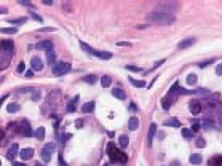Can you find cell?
Listing matches in <instances>:
<instances>
[{
	"instance_id": "1",
	"label": "cell",
	"mask_w": 222,
	"mask_h": 166,
	"mask_svg": "<svg viewBox=\"0 0 222 166\" xmlns=\"http://www.w3.org/2000/svg\"><path fill=\"white\" fill-rule=\"evenodd\" d=\"M147 21L150 24H160V26H171L174 24L176 18L174 15H168V13H162V11H150L147 15Z\"/></svg>"
},
{
	"instance_id": "2",
	"label": "cell",
	"mask_w": 222,
	"mask_h": 166,
	"mask_svg": "<svg viewBox=\"0 0 222 166\" xmlns=\"http://www.w3.org/2000/svg\"><path fill=\"white\" fill-rule=\"evenodd\" d=\"M80 46L83 48V51H86V53H90V55H93V56H96L99 57V59H110L112 57V53L110 51H99V50H94V48H91V46H88L85 42H80Z\"/></svg>"
},
{
	"instance_id": "3",
	"label": "cell",
	"mask_w": 222,
	"mask_h": 166,
	"mask_svg": "<svg viewBox=\"0 0 222 166\" xmlns=\"http://www.w3.org/2000/svg\"><path fill=\"white\" fill-rule=\"evenodd\" d=\"M177 8H179V3L177 2H160V3H157L155 11H162V13L171 15V11H176Z\"/></svg>"
},
{
	"instance_id": "4",
	"label": "cell",
	"mask_w": 222,
	"mask_h": 166,
	"mask_svg": "<svg viewBox=\"0 0 222 166\" xmlns=\"http://www.w3.org/2000/svg\"><path fill=\"white\" fill-rule=\"evenodd\" d=\"M70 70V64L69 62H64V61H59V62H56L53 66V75H56V77H61V75H64V74H67Z\"/></svg>"
},
{
	"instance_id": "5",
	"label": "cell",
	"mask_w": 222,
	"mask_h": 166,
	"mask_svg": "<svg viewBox=\"0 0 222 166\" xmlns=\"http://www.w3.org/2000/svg\"><path fill=\"white\" fill-rule=\"evenodd\" d=\"M16 131H18L21 136H30L32 134V130H30V123L27 120H21L19 125L16 126Z\"/></svg>"
},
{
	"instance_id": "6",
	"label": "cell",
	"mask_w": 222,
	"mask_h": 166,
	"mask_svg": "<svg viewBox=\"0 0 222 166\" xmlns=\"http://www.w3.org/2000/svg\"><path fill=\"white\" fill-rule=\"evenodd\" d=\"M21 153V150H19V145L18 144H13L11 147H10V150L6 152V158H8L10 161H15L16 157Z\"/></svg>"
},
{
	"instance_id": "7",
	"label": "cell",
	"mask_w": 222,
	"mask_h": 166,
	"mask_svg": "<svg viewBox=\"0 0 222 166\" xmlns=\"http://www.w3.org/2000/svg\"><path fill=\"white\" fill-rule=\"evenodd\" d=\"M35 48L37 50H40V51H51V50H53V43L50 42V40H42V42H39L35 45Z\"/></svg>"
},
{
	"instance_id": "8",
	"label": "cell",
	"mask_w": 222,
	"mask_h": 166,
	"mask_svg": "<svg viewBox=\"0 0 222 166\" xmlns=\"http://www.w3.org/2000/svg\"><path fill=\"white\" fill-rule=\"evenodd\" d=\"M30 67H32V70H35V72H39V70L43 69V62L40 57H32L30 59Z\"/></svg>"
},
{
	"instance_id": "9",
	"label": "cell",
	"mask_w": 222,
	"mask_h": 166,
	"mask_svg": "<svg viewBox=\"0 0 222 166\" xmlns=\"http://www.w3.org/2000/svg\"><path fill=\"white\" fill-rule=\"evenodd\" d=\"M2 51L13 55V53H15V45H13V42H10V40H3L2 42Z\"/></svg>"
},
{
	"instance_id": "10",
	"label": "cell",
	"mask_w": 222,
	"mask_h": 166,
	"mask_svg": "<svg viewBox=\"0 0 222 166\" xmlns=\"http://www.w3.org/2000/svg\"><path fill=\"white\" fill-rule=\"evenodd\" d=\"M32 155H34V150H32V148H22L21 153H19V158H21L22 163H24V161H27V160H30V158H32Z\"/></svg>"
},
{
	"instance_id": "11",
	"label": "cell",
	"mask_w": 222,
	"mask_h": 166,
	"mask_svg": "<svg viewBox=\"0 0 222 166\" xmlns=\"http://www.w3.org/2000/svg\"><path fill=\"white\" fill-rule=\"evenodd\" d=\"M155 133H157V125L152 123L150 128H149V133H147V145L149 147L152 145V141H153V137H155Z\"/></svg>"
},
{
	"instance_id": "12",
	"label": "cell",
	"mask_w": 222,
	"mask_h": 166,
	"mask_svg": "<svg viewBox=\"0 0 222 166\" xmlns=\"http://www.w3.org/2000/svg\"><path fill=\"white\" fill-rule=\"evenodd\" d=\"M197 40L193 39V37H190V39H185V40H182V42H179V50H185V48H189V46H192L193 43H195Z\"/></svg>"
},
{
	"instance_id": "13",
	"label": "cell",
	"mask_w": 222,
	"mask_h": 166,
	"mask_svg": "<svg viewBox=\"0 0 222 166\" xmlns=\"http://www.w3.org/2000/svg\"><path fill=\"white\" fill-rule=\"evenodd\" d=\"M128 128H129V131H136V130H138V128H139V120H138V117H131V118H129Z\"/></svg>"
},
{
	"instance_id": "14",
	"label": "cell",
	"mask_w": 222,
	"mask_h": 166,
	"mask_svg": "<svg viewBox=\"0 0 222 166\" xmlns=\"http://www.w3.org/2000/svg\"><path fill=\"white\" fill-rule=\"evenodd\" d=\"M189 107H190V112H192L193 115H198L201 112V106H200V102H197V101H192Z\"/></svg>"
},
{
	"instance_id": "15",
	"label": "cell",
	"mask_w": 222,
	"mask_h": 166,
	"mask_svg": "<svg viewBox=\"0 0 222 166\" xmlns=\"http://www.w3.org/2000/svg\"><path fill=\"white\" fill-rule=\"evenodd\" d=\"M112 94H114V96L117 97V99H120V101H123L125 97H126L125 91L122 90V88H114V90H112Z\"/></svg>"
},
{
	"instance_id": "16",
	"label": "cell",
	"mask_w": 222,
	"mask_h": 166,
	"mask_svg": "<svg viewBox=\"0 0 222 166\" xmlns=\"http://www.w3.org/2000/svg\"><path fill=\"white\" fill-rule=\"evenodd\" d=\"M94 110V102L91 101V102H85L83 106H81V112L83 113H91V112Z\"/></svg>"
},
{
	"instance_id": "17",
	"label": "cell",
	"mask_w": 222,
	"mask_h": 166,
	"mask_svg": "<svg viewBox=\"0 0 222 166\" xmlns=\"http://www.w3.org/2000/svg\"><path fill=\"white\" fill-rule=\"evenodd\" d=\"M40 155H42V160L45 161V163H50V161H51V152L46 150L45 147H43V150L40 152Z\"/></svg>"
},
{
	"instance_id": "18",
	"label": "cell",
	"mask_w": 222,
	"mask_h": 166,
	"mask_svg": "<svg viewBox=\"0 0 222 166\" xmlns=\"http://www.w3.org/2000/svg\"><path fill=\"white\" fill-rule=\"evenodd\" d=\"M78 99H80V96H75L72 101H70L69 104H67V112L69 113H72V112H75V104L78 102Z\"/></svg>"
},
{
	"instance_id": "19",
	"label": "cell",
	"mask_w": 222,
	"mask_h": 166,
	"mask_svg": "<svg viewBox=\"0 0 222 166\" xmlns=\"http://www.w3.org/2000/svg\"><path fill=\"white\" fill-rule=\"evenodd\" d=\"M165 126H173V128H179L181 123L177 118H168V120L165 121Z\"/></svg>"
},
{
	"instance_id": "20",
	"label": "cell",
	"mask_w": 222,
	"mask_h": 166,
	"mask_svg": "<svg viewBox=\"0 0 222 166\" xmlns=\"http://www.w3.org/2000/svg\"><path fill=\"white\" fill-rule=\"evenodd\" d=\"M128 142H129V139H128V136H126V134H122V136L118 137V144H120L122 148L128 147Z\"/></svg>"
},
{
	"instance_id": "21",
	"label": "cell",
	"mask_w": 222,
	"mask_h": 166,
	"mask_svg": "<svg viewBox=\"0 0 222 166\" xmlns=\"http://www.w3.org/2000/svg\"><path fill=\"white\" fill-rule=\"evenodd\" d=\"M46 62L51 64V66H53V64H56V56H54V51H53V50L46 53Z\"/></svg>"
},
{
	"instance_id": "22",
	"label": "cell",
	"mask_w": 222,
	"mask_h": 166,
	"mask_svg": "<svg viewBox=\"0 0 222 166\" xmlns=\"http://www.w3.org/2000/svg\"><path fill=\"white\" fill-rule=\"evenodd\" d=\"M129 83L136 88H144L145 86V82H142V80H134V78H131V77H129Z\"/></svg>"
},
{
	"instance_id": "23",
	"label": "cell",
	"mask_w": 222,
	"mask_h": 166,
	"mask_svg": "<svg viewBox=\"0 0 222 166\" xmlns=\"http://www.w3.org/2000/svg\"><path fill=\"white\" fill-rule=\"evenodd\" d=\"M18 110H19V106H18L16 102L8 104V107H6V112H8V113H16Z\"/></svg>"
},
{
	"instance_id": "24",
	"label": "cell",
	"mask_w": 222,
	"mask_h": 166,
	"mask_svg": "<svg viewBox=\"0 0 222 166\" xmlns=\"http://www.w3.org/2000/svg\"><path fill=\"white\" fill-rule=\"evenodd\" d=\"M171 102H173L171 97H163V99H162V107H163L165 110H168L169 107H171Z\"/></svg>"
},
{
	"instance_id": "25",
	"label": "cell",
	"mask_w": 222,
	"mask_h": 166,
	"mask_svg": "<svg viewBox=\"0 0 222 166\" xmlns=\"http://www.w3.org/2000/svg\"><path fill=\"white\" fill-rule=\"evenodd\" d=\"M81 80H83V82H86V83H90V85H93V83L98 80V77L94 75V74H91V75H85Z\"/></svg>"
},
{
	"instance_id": "26",
	"label": "cell",
	"mask_w": 222,
	"mask_h": 166,
	"mask_svg": "<svg viewBox=\"0 0 222 166\" xmlns=\"http://www.w3.org/2000/svg\"><path fill=\"white\" fill-rule=\"evenodd\" d=\"M35 137L39 139V141H42V139L45 137V128H43V126H40L39 130H35Z\"/></svg>"
},
{
	"instance_id": "27",
	"label": "cell",
	"mask_w": 222,
	"mask_h": 166,
	"mask_svg": "<svg viewBox=\"0 0 222 166\" xmlns=\"http://www.w3.org/2000/svg\"><path fill=\"white\" fill-rule=\"evenodd\" d=\"M110 83H112V78H110V77H109V75H104V77H102V78H101V85H102V86H104V88L110 86Z\"/></svg>"
},
{
	"instance_id": "28",
	"label": "cell",
	"mask_w": 222,
	"mask_h": 166,
	"mask_svg": "<svg viewBox=\"0 0 222 166\" xmlns=\"http://www.w3.org/2000/svg\"><path fill=\"white\" fill-rule=\"evenodd\" d=\"M190 163L192 165H201V155H198V153L192 155V157H190Z\"/></svg>"
},
{
	"instance_id": "29",
	"label": "cell",
	"mask_w": 222,
	"mask_h": 166,
	"mask_svg": "<svg viewBox=\"0 0 222 166\" xmlns=\"http://www.w3.org/2000/svg\"><path fill=\"white\" fill-rule=\"evenodd\" d=\"M201 126H203L204 130H211V128H214L213 123H211V120H206V118H204V120H201Z\"/></svg>"
},
{
	"instance_id": "30",
	"label": "cell",
	"mask_w": 222,
	"mask_h": 166,
	"mask_svg": "<svg viewBox=\"0 0 222 166\" xmlns=\"http://www.w3.org/2000/svg\"><path fill=\"white\" fill-rule=\"evenodd\" d=\"M201 128V123H200V120H192V131L193 133H197L198 130Z\"/></svg>"
},
{
	"instance_id": "31",
	"label": "cell",
	"mask_w": 222,
	"mask_h": 166,
	"mask_svg": "<svg viewBox=\"0 0 222 166\" xmlns=\"http://www.w3.org/2000/svg\"><path fill=\"white\" fill-rule=\"evenodd\" d=\"M187 83L189 85H195L197 83V75L195 74H189V75H187Z\"/></svg>"
},
{
	"instance_id": "32",
	"label": "cell",
	"mask_w": 222,
	"mask_h": 166,
	"mask_svg": "<svg viewBox=\"0 0 222 166\" xmlns=\"http://www.w3.org/2000/svg\"><path fill=\"white\" fill-rule=\"evenodd\" d=\"M29 15H30V18H32V19H34V21H37V22H43V19H42V16H40V15H37V13H35V11H30V13H29Z\"/></svg>"
},
{
	"instance_id": "33",
	"label": "cell",
	"mask_w": 222,
	"mask_h": 166,
	"mask_svg": "<svg viewBox=\"0 0 222 166\" xmlns=\"http://www.w3.org/2000/svg\"><path fill=\"white\" fill-rule=\"evenodd\" d=\"M182 136L185 137V139H190V137L193 136V131H192V130H187V128H184V130H182Z\"/></svg>"
},
{
	"instance_id": "34",
	"label": "cell",
	"mask_w": 222,
	"mask_h": 166,
	"mask_svg": "<svg viewBox=\"0 0 222 166\" xmlns=\"http://www.w3.org/2000/svg\"><path fill=\"white\" fill-rule=\"evenodd\" d=\"M197 147H200V148L206 147V141L203 137H197Z\"/></svg>"
},
{
	"instance_id": "35",
	"label": "cell",
	"mask_w": 222,
	"mask_h": 166,
	"mask_svg": "<svg viewBox=\"0 0 222 166\" xmlns=\"http://www.w3.org/2000/svg\"><path fill=\"white\" fill-rule=\"evenodd\" d=\"M2 32L3 34H16V32H18V29H16V27H3Z\"/></svg>"
},
{
	"instance_id": "36",
	"label": "cell",
	"mask_w": 222,
	"mask_h": 166,
	"mask_svg": "<svg viewBox=\"0 0 222 166\" xmlns=\"http://www.w3.org/2000/svg\"><path fill=\"white\" fill-rule=\"evenodd\" d=\"M69 139H70V134H69V133H63V134L59 136V142H63V144H64V142L69 141Z\"/></svg>"
},
{
	"instance_id": "37",
	"label": "cell",
	"mask_w": 222,
	"mask_h": 166,
	"mask_svg": "<svg viewBox=\"0 0 222 166\" xmlns=\"http://www.w3.org/2000/svg\"><path fill=\"white\" fill-rule=\"evenodd\" d=\"M19 3H21V5H24V6H27V8L30 10V11H34V8H35V6L32 5V3H30V2H26V0H19Z\"/></svg>"
},
{
	"instance_id": "38",
	"label": "cell",
	"mask_w": 222,
	"mask_h": 166,
	"mask_svg": "<svg viewBox=\"0 0 222 166\" xmlns=\"http://www.w3.org/2000/svg\"><path fill=\"white\" fill-rule=\"evenodd\" d=\"M27 18H18V19H10V22H11L13 26L15 24H22V22H26Z\"/></svg>"
},
{
	"instance_id": "39",
	"label": "cell",
	"mask_w": 222,
	"mask_h": 166,
	"mask_svg": "<svg viewBox=\"0 0 222 166\" xmlns=\"http://www.w3.org/2000/svg\"><path fill=\"white\" fill-rule=\"evenodd\" d=\"M126 70H131V72H142V69L134 67V66H126Z\"/></svg>"
},
{
	"instance_id": "40",
	"label": "cell",
	"mask_w": 222,
	"mask_h": 166,
	"mask_svg": "<svg viewBox=\"0 0 222 166\" xmlns=\"http://www.w3.org/2000/svg\"><path fill=\"white\" fill-rule=\"evenodd\" d=\"M45 148H46V150H50V152H54V148H56V145H54L53 142H50V144H46V145H45Z\"/></svg>"
},
{
	"instance_id": "41",
	"label": "cell",
	"mask_w": 222,
	"mask_h": 166,
	"mask_svg": "<svg viewBox=\"0 0 222 166\" xmlns=\"http://www.w3.org/2000/svg\"><path fill=\"white\" fill-rule=\"evenodd\" d=\"M24 69H26L24 62H19V64H18V72H24Z\"/></svg>"
},
{
	"instance_id": "42",
	"label": "cell",
	"mask_w": 222,
	"mask_h": 166,
	"mask_svg": "<svg viewBox=\"0 0 222 166\" xmlns=\"http://www.w3.org/2000/svg\"><path fill=\"white\" fill-rule=\"evenodd\" d=\"M216 74H217V75H222V62L216 67Z\"/></svg>"
},
{
	"instance_id": "43",
	"label": "cell",
	"mask_w": 222,
	"mask_h": 166,
	"mask_svg": "<svg viewBox=\"0 0 222 166\" xmlns=\"http://www.w3.org/2000/svg\"><path fill=\"white\" fill-rule=\"evenodd\" d=\"M117 45H118V46H129L131 43H129V42H118Z\"/></svg>"
},
{
	"instance_id": "44",
	"label": "cell",
	"mask_w": 222,
	"mask_h": 166,
	"mask_svg": "<svg viewBox=\"0 0 222 166\" xmlns=\"http://www.w3.org/2000/svg\"><path fill=\"white\" fill-rule=\"evenodd\" d=\"M75 126L81 128V126H83V120H77V121H75Z\"/></svg>"
},
{
	"instance_id": "45",
	"label": "cell",
	"mask_w": 222,
	"mask_h": 166,
	"mask_svg": "<svg viewBox=\"0 0 222 166\" xmlns=\"http://www.w3.org/2000/svg\"><path fill=\"white\" fill-rule=\"evenodd\" d=\"M129 110H133V112H136V110H138V107H136V104H134V102H131V104H129Z\"/></svg>"
},
{
	"instance_id": "46",
	"label": "cell",
	"mask_w": 222,
	"mask_h": 166,
	"mask_svg": "<svg viewBox=\"0 0 222 166\" xmlns=\"http://www.w3.org/2000/svg\"><path fill=\"white\" fill-rule=\"evenodd\" d=\"M213 62V59H209V61H206V62H200V67H204V66H209V64Z\"/></svg>"
},
{
	"instance_id": "47",
	"label": "cell",
	"mask_w": 222,
	"mask_h": 166,
	"mask_svg": "<svg viewBox=\"0 0 222 166\" xmlns=\"http://www.w3.org/2000/svg\"><path fill=\"white\" fill-rule=\"evenodd\" d=\"M169 166H181V163H179L177 160H173L171 163H169Z\"/></svg>"
},
{
	"instance_id": "48",
	"label": "cell",
	"mask_w": 222,
	"mask_h": 166,
	"mask_svg": "<svg viewBox=\"0 0 222 166\" xmlns=\"http://www.w3.org/2000/svg\"><path fill=\"white\" fill-rule=\"evenodd\" d=\"M59 166H67V165H64V160H63V155H59Z\"/></svg>"
},
{
	"instance_id": "49",
	"label": "cell",
	"mask_w": 222,
	"mask_h": 166,
	"mask_svg": "<svg viewBox=\"0 0 222 166\" xmlns=\"http://www.w3.org/2000/svg\"><path fill=\"white\" fill-rule=\"evenodd\" d=\"M13 166H26V163H18V161H13Z\"/></svg>"
},
{
	"instance_id": "50",
	"label": "cell",
	"mask_w": 222,
	"mask_h": 166,
	"mask_svg": "<svg viewBox=\"0 0 222 166\" xmlns=\"http://www.w3.org/2000/svg\"><path fill=\"white\" fill-rule=\"evenodd\" d=\"M43 3L45 5H53V0H43Z\"/></svg>"
},
{
	"instance_id": "51",
	"label": "cell",
	"mask_w": 222,
	"mask_h": 166,
	"mask_svg": "<svg viewBox=\"0 0 222 166\" xmlns=\"http://www.w3.org/2000/svg\"><path fill=\"white\" fill-rule=\"evenodd\" d=\"M147 27V24H138V29H145Z\"/></svg>"
},
{
	"instance_id": "52",
	"label": "cell",
	"mask_w": 222,
	"mask_h": 166,
	"mask_svg": "<svg viewBox=\"0 0 222 166\" xmlns=\"http://www.w3.org/2000/svg\"><path fill=\"white\" fill-rule=\"evenodd\" d=\"M217 120H219L221 123H222V113H219V117H217Z\"/></svg>"
},
{
	"instance_id": "53",
	"label": "cell",
	"mask_w": 222,
	"mask_h": 166,
	"mask_svg": "<svg viewBox=\"0 0 222 166\" xmlns=\"http://www.w3.org/2000/svg\"><path fill=\"white\" fill-rule=\"evenodd\" d=\"M35 166H45V165H42V163H35Z\"/></svg>"
},
{
	"instance_id": "54",
	"label": "cell",
	"mask_w": 222,
	"mask_h": 166,
	"mask_svg": "<svg viewBox=\"0 0 222 166\" xmlns=\"http://www.w3.org/2000/svg\"><path fill=\"white\" fill-rule=\"evenodd\" d=\"M221 166H222V161H221Z\"/></svg>"
}]
</instances>
